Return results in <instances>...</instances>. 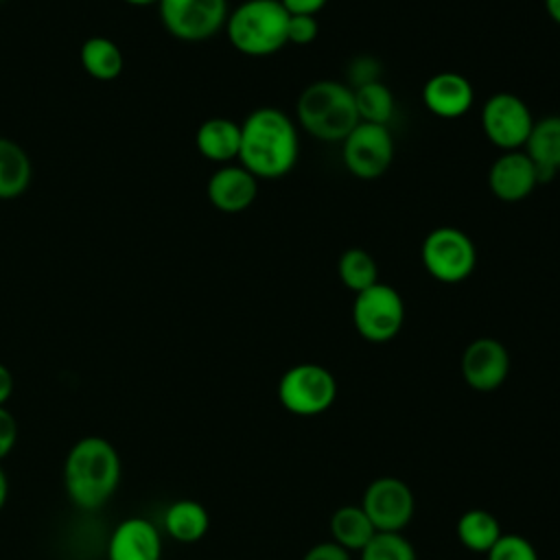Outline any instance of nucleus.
<instances>
[{"label": "nucleus", "instance_id": "b1692460", "mask_svg": "<svg viewBox=\"0 0 560 560\" xmlns=\"http://www.w3.org/2000/svg\"><path fill=\"white\" fill-rule=\"evenodd\" d=\"M352 92H354V105L361 122H374V125L389 122L394 114V94L381 79L357 85Z\"/></svg>", "mask_w": 560, "mask_h": 560}, {"label": "nucleus", "instance_id": "c85d7f7f", "mask_svg": "<svg viewBox=\"0 0 560 560\" xmlns=\"http://www.w3.org/2000/svg\"><path fill=\"white\" fill-rule=\"evenodd\" d=\"M18 433H20V427L15 416L7 407H0V462L9 457L11 451L15 448Z\"/></svg>", "mask_w": 560, "mask_h": 560}, {"label": "nucleus", "instance_id": "20e7f679", "mask_svg": "<svg viewBox=\"0 0 560 560\" xmlns=\"http://www.w3.org/2000/svg\"><path fill=\"white\" fill-rule=\"evenodd\" d=\"M289 13L280 0H245L228 13L225 35L247 57H269L287 46Z\"/></svg>", "mask_w": 560, "mask_h": 560}, {"label": "nucleus", "instance_id": "0eeeda50", "mask_svg": "<svg viewBox=\"0 0 560 560\" xmlns=\"http://www.w3.org/2000/svg\"><path fill=\"white\" fill-rule=\"evenodd\" d=\"M405 322V304L400 293L385 284L376 282L361 293H354L352 302V324L357 332L372 343L392 341Z\"/></svg>", "mask_w": 560, "mask_h": 560}, {"label": "nucleus", "instance_id": "1a4fd4ad", "mask_svg": "<svg viewBox=\"0 0 560 560\" xmlns=\"http://www.w3.org/2000/svg\"><path fill=\"white\" fill-rule=\"evenodd\" d=\"M481 127L494 147L503 151H518L529 138L534 116L521 96L512 92H497L483 103Z\"/></svg>", "mask_w": 560, "mask_h": 560}, {"label": "nucleus", "instance_id": "a878e982", "mask_svg": "<svg viewBox=\"0 0 560 560\" xmlns=\"http://www.w3.org/2000/svg\"><path fill=\"white\" fill-rule=\"evenodd\" d=\"M359 553L361 560H418L402 532H376Z\"/></svg>", "mask_w": 560, "mask_h": 560}, {"label": "nucleus", "instance_id": "f8f14e48", "mask_svg": "<svg viewBox=\"0 0 560 560\" xmlns=\"http://www.w3.org/2000/svg\"><path fill=\"white\" fill-rule=\"evenodd\" d=\"M462 376L475 392L499 389L510 372V354L494 337H479L470 341L462 354Z\"/></svg>", "mask_w": 560, "mask_h": 560}, {"label": "nucleus", "instance_id": "7ed1b4c3", "mask_svg": "<svg viewBox=\"0 0 560 560\" xmlns=\"http://www.w3.org/2000/svg\"><path fill=\"white\" fill-rule=\"evenodd\" d=\"M295 116L300 127L322 142H341L361 122L352 88L332 79L308 83L298 96Z\"/></svg>", "mask_w": 560, "mask_h": 560}, {"label": "nucleus", "instance_id": "393cba45", "mask_svg": "<svg viewBox=\"0 0 560 560\" xmlns=\"http://www.w3.org/2000/svg\"><path fill=\"white\" fill-rule=\"evenodd\" d=\"M337 273L339 280L352 291L361 293L368 287L378 282V265L376 260L361 247H350L341 254L337 262Z\"/></svg>", "mask_w": 560, "mask_h": 560}, {"label": "nucleus", "instance_id": "7c9ffc66", "mask_svg": "<svg viewBox=\"0 0 560 560\" xmlns=\"http://www.w3.org/2000/svg\"><path fill=\"white\" fill-rule=\"evenodd\" d=\"M302 560H350V551L343 549L341 545H337L335 540H326V542H317L313 545Z\"/></svg>", "mask_w": 560, "mask_h": 560}, {"label": "nucleus", "instance_id": "473e14b6", "mask_svg": "<svg viewBox=\"0 0 560 560\" xmlns=\"http://www.w3.org/2000/svg\"><path fill=\"white\" fill-rule=\"evenodd\" d=\"M13 387H15V381H13L11 370L4 363H0V407L7 405V400L13 394Z\"/></svg>", "mask_w": 560, "mask_h": 560}, {"label": "nucleus", "instance_id": "c9c22d12", "mask_svg": "<svg viewBox=\"0 0 560 560\" xmlns=\"http://www.w3.org/2000/svg\"><path fill=\"white\" fill-rule=\"evenodd\" d=\"M122 2H127V4H131V7H153V4H158L160 0H122Z\"/></svg>", "mask_w": 560, "mask_h": 560}, {"label": "nucleus", "instance_id": "4468645a", "mask_svg": "<svg viewBox=\"0 0 560 560\" xmlns=\"http://www.w3.org/2000/svg\"><path fill=\"white\" fill-rule=\"evenodd\" d=\"M107 560H162V536L144 516L122 518L109 534Z\"/></svg>", "mask_w": 560, "mask_h": 560}, {"label": "nucleus", "instance_id": "f257e3e1", "mask_svg": "<svg viewBox=\"0 0 560 560\" xmlns=\"http://www.w3.org/2000/svg\"><path fill=\"white\" fill-rule=\"evenodd\" d=\"M300 155L295 122L278 107H258L241 122L238 164L256 179H278L293 171Z\"/></svg>", "mask_w": 560, "mask_h": 560}, {"label": "nucleus", "instance_id": "6e6552de", "mask_svg": "<svg viewBox=\"0 0 560 560\" xmlns=\"http://www.w3.org/2000/svg\"><path fill=\"white\" fill-rule=\"evenodd\" d=\"M162 26L179 42H206L225 28L228 0H160Z\"/></svg>", "mask_w": 560, "mask_h": 560}, {"label": "nucleus", "instance_id": "cd10ccee", "mask_svg": "<svg viewBox=\"0 0 560 560\" xmlns=\"http://www.w3.org/2000/svg\"><path fill=\"white\" fill-rule=\"evenodd\" d=\"M319 24L315 15H289L287 24V44L308 46L317 39Z\"/></svg>", "mask_w": 560, "mask_h": 560}, {"label": "nucleus", "instance_id": "9b49d317", "mask_svg": "<svg viewBox=\"0 0 560 560\" xmlns=\"http://www.w3.org/2000/svg\"><path fill=\"white\" fill-rule=\"evenodd\" d=\"M361 508L376 532H402L413 518L416 499L402 479L378 477L365 488Z\"/></svg>", "mask_w": 560, "mask_h": 560}, {"label": "nucleus", "instance_id": "412c9836", "mask_svg": "<svg viewBox=\"0 0 560 560\" xmlns=\"http://www.w3.org/2000/svg\"><path fill=\"white\" fill-rule=\"evenodd\" d=\"M330 534L337 545L348 551H361L376 534L372 521L361 505H341L330 516Z\"/></svg>", "mask_w": 560, "mask_h": 560}, {"label": "nucleus", "instance_id": "ddd939ff", "mask_svg": "<svg viewBox=\"0 0 560 560\" xmlns=\"http://www.w3.org/2000/svg\"><path fill=\"white\" fill-rule=\"evenodd\" d=\"M488 186L505 203L523 201L538 186L536 164L525 151H503L488 171Z\"/></svg>", "mask_w": 560, "mask_h": 560}, {"label": "nucleus", "instance_id": "aec40b11", "mask_svg": "<svg viewBox=\"0 0 560 560\" xmlns=\"http://www.w3.org/2000/svg\"><path fill=\"white\" fill-rule=\"evenodd\" d=\"M33 179V166L26 151L9 140L0 138V201L18 199L26 192Z\"/></svg>", "mask_w": 560, "mask_h": 560}, {"label": "nucleus", "instance_id": "6ab92c4d", "mask_svg": "<svg viewBox=\"0 0 560 560\" xmlns=\"http://www.w3.org/2000/svg\"><path fill=\"white\" fill-rule=\"evenodd\" d=\"M81 68L96 81H114L125 68V55L109 37H88L79 48Z\"/></svg>", "mask_w": 560, "mask_h": 560}, {"label": "nucleus", "instance_id": "f03ea898", "mask_svg": "<svg viewBox=\"0 0 560 560\" xmlns=\"http://www.w3.org/2000/svg\"><path fill=\"white\" fill-rule=\"evenodd\" d=\"M122 462L116 446L101 435L77 440L63 459V488L83 512L103 508L118 490Z\"/></svg>", "mask_w": 560, "mask_h": 560}, {"label": "nucleus", "instance_id": "423d86ee", "mask_svg": "<svg viewBox=\"0 0 560 560\" xmlns=\"http://www.w3.org/2000/svg\"><path fill=\"white\" fill-rule=\"evenodd\" d=\"M420 258L431 278L444 284H457L475 271L477 249L464 230L442 225L424 236Z\"/></svg>", "mask_w": 560, "mask_h": 560}, {"label": "nucleus", "instance_id": "c756f323", "mask_svg": "<svg viewBox=\"0 0 560 560\" xmlns=\"http://www.w3.org/2000/svg\"><path fill=\"white\" fill-rule=\"evenodd\" d=\"M354 88L357 85H363V83H370V81H378V74H381V68H378V61L372 59V57H359L350 63V70H348Z\"/></svg>", "mask_w": 560, "mask_h": 560}, {"label": "nucleus", "instance_id": "a211bd4d", "mask_svg": "<svg viewBox=\"0 0 560 560\" xmlns=\"http://www.w3.org/2000/svg\"><path fill=\"white\" fill-rule=\"evenodd\" d=\"M162 523L173 540L190 545L206 536L210 527V516L199 501L179 499L166 508Z\"/></svg>", "mask_w": 560, "mask_h": 560}, {"label": "nucleus", "instance_id": "4be33fe9", "mask_svg": "<svg viewBox=\"0 0 560 560\" xmlns=\"http://www.w3.org/2000/svg\"><path fill=\"white\" fill-rule=\"evenodd\" d=\"M525 153L538 168L549 173L560 171V116H545L534 120L529 138L525 142Z\"/></svg>", "mask_w": 560, "mask_h": 560}, {"label": "nucleus", "instance_id": "72a5a7b5", "mask_svg": "<svg viewBox=\"0 0 560 560\" xmlns=\"http://www.w3.org/2000/svg\"><path fill=\"white\" fill-rule=\"evenodd\" d=\"M545 11L560 26V0H545Z\"/></svg>", "mask_w": 560, "mask_h": 560}, {"label": "nucleus", "instance_id": "e433bc0d", "mask_svg": "<svg viewBox=\"0 0 560 560\" xmlns=\"http://www.w3.org/2000/svg\"><path fill=\"white\" fill-rule=\"evenodd\" d=\"M0 2H2V0H0Z\"/></svg>", "mask_w": 560, "mask_h": 560}, {"label": "nucleus", "instance_id": "2eb2a0df", "mask_svg": "<svg viewBox=\"0 0 560 560\" xmlns=\"http://www.w3.org/2000/svg\"><path fill=\"white\" fill-rule=\"evenodd\" d=\"M206 195L217 210L236 214L256 201L258 179L241 164H223L210 175Z\"/></svg>", "mask_w": 560, "mask_h": 560}, {"label": "nucleus", "instance_id": "39448f33", "mask_svg": "<svg viewBox=\"0 0 560 560\" xmlns=\"http://www.w3.org/2000/svg\"><path fill=\"white\" fill-rule=\"evenodd\" d=\"M337 381L319 363L291 365L278 381V400L293 416H319L332 407Z\"/></svg>", "mask_w": 560, "mask_h": 560}, {"label": "nucleus", "instance_id": "f704fd0d", "mask_svg": "<svg viewBox=\"0 0 560 560\" xmlns=\"http://www.w3.org/2000/svg\"><path fill=\"white\" fill-rule=\"evenodd\" d=\"M7 497H9V479H7L4 468L0 466V510H2L4 503H7Z\"/></svg>", "mask_w": 560, "mask_h": 560}, {"label": "nucleus", "instance_id": "9d476101", "mask_svg": "<svg viewBox=\"0 0 560 560\" xmlns=\"http://www.w3.org/2000/svg\"><path fill=\"white\" fill-rule=\"evenodd\" d=\"M341 142L343 164L359 179H376L394 162V138L387 125L359 122Z\"/></svg>", "mask_w": 560, "mask_h": 560}, {"label": "nucleus", "instance_id": "bb28decb", "mask_svg": "<svg viewBox=\"0 0 560 560\" xmlns=\"http://www.w3.org/2000/svg\"><path fill=\"white\" fill-rule=\"evenodd\" d=\"M486 556L488 560H538L536 547L518 534H501Z\"/></svg>", "mask_w": 560, "mask_h": 560}, {"label": "nucleus", "instance_id": "dca6fc26", "mask_svg": "<svg viewBox=\"0 0 560 560\" xmlns=\"http://www.w3.org/2000/svg\"><path fill=\"white\" fill-rule=\"evenodd\" d=\"M472 101L475 90L459 72H438L422 88V103L438 118H459L472 107Z\"/></svg>", "mask_w": 560, "mask_h": 560}, {"label": "nucleus", "instance_id": "2f4dec72", "mask_svg": "<svg viewBox=\"0 0 560 560\" xmlns=\"http://www.w3.org/2000/svg\"><path fill=\"white\" fill-rule=\"evenodd\" d=\"M328 0H280L289 15H317Z\"/></svg>", "mask_w": 560, "mask_h": 560}, {"label": "nucleus", "instance_id": "5701e85b", "mask_svg": "<svg viewBox=\"0 0 560 560\" xmlns=\"http://www.w3.org/2000/svg\"><path fill=\"white\" fill-rule=\"evenodd\" d=\"M457 538L459 542L475 551V553H488L490 547L501 538V523L499 518L481 508H472L466 510L459 518H457Z\"/></svg>", "mask_w": 560, "mask_h": 560}, {"label": "nucleus", "instance_id": "f3484780", "mask_svg": "<svg viewBox=\"0 0 560 560\" xmlns=\"http://www.w3.org/2000/svg\"><path fill=\"white\" fill-rule=\"evenodd\" d=\"M197 151L217 164H230L238 160L241 149V122L225 116H212L197 127L195 133Z\"/></svg>", "mask_w": 560, "mask_h": 560}]
</instances>
